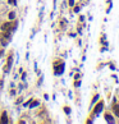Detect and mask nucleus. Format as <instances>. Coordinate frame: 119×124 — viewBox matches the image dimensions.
<instances>
[{
    "mask_svg": "<svg viewBox=\"0 0 119 124\" xmlns=\"http://www.w3.org/2000/svg\"><path fill=\"white\" fill-rule=\"evenodd\" d=\"M102 107H104V102H100L97 106H96V109H95V114H99L100 111L102 110Z\"/></svg>",
    "mask_w": 119,
    "mask_h": 124,
    "instance_id": "nucleus-1",
    "label": "nucleus"
},
{
    "mask_svg": "<svg viewBox=\"0 0 119 124\" xmlns=\"http://www.w3.org/2000/svg\"><path fill=\"white\" fill-rule=\"evenodd\" d=\"M69 5H71V7H73V5H74V1H73V0H71V1H69Z\"/></svg>",
    "mask_w": 119,
    "mask_h": 124,
    "instance_id": "nucleus-3",
    "label": "nucleus"
},
{
    "mask_svg": "<svg viewBox=\"0 0 119 124\" xmlns=\"http://www.w3.org/2000/svg\"><path fill=\"white\" fill-rule=\"evenodd\" d=\"M14 13H10V14H9V19H14Z\"/></svg>",
    "mask_w": 119,
    "mask_h": 124,
    "instance_id": "nucleus-2",
    "label": "nucleus"
}]
</instances>
